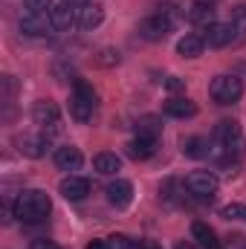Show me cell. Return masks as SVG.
Listing matches in <instances>:
<instances>
[{
    "label": "cell",
    "instance_id": "6da1fadb",
    "mask_svg": "<svg viewBox=\"0 0 246 249\" xmlns=\"http://www.w3.org/2000/svg\"><path fill=\"white\" fill-rule=\"evenodd\" d=\"M50 209H53V203H50L47 191H41V188H26L15 200V217H20L23 223H41V220H47Z\"/></svg>",
    "mask_w": 246,
    "mask_h": 249
},
{
    "label": "cell",
    "instance_id": "7a4b0ae2",
    "mask_svg": "<svg viewBox=\"0 0 246 249\" xmlns=\"http://www.w3.org/2000/svg\"><path fill=\"white\" fill-rule=\"evenodd\" d=\"M177 18H180L177 6H174V3H162V6H157V12H154L151 18H145V20L139 23V35H142L145 41H162V38L174 29Z\"/></svg>",
    "mask_w": 246,
    "mask_h": 249
},
{
    "label": "cell",
    "instance_id": "3957f363",
    "mask_svg": "<svg viewBox=\"0 0 246 249\" xmlns=\"http://www.w3.org/2000/svg\"><path fill=\"white\" fill-rule=\"evenodd\" d=\"M96 105H99L96 90H93L90 84L78 81L75 90H72V96H70V113H72V119H78V122H90L93 113H96Z\"/></svg>",
    "mask_w": 246,
    "mask_h": 249
},
{
    "label": "cell",
    "instance_id": "277c9868",
    "mask_svg": "<svg viewBox=\"0 0 246 249\" xmlns=\"http://www.w3.org/2000/svg\"><path fill=\"white\" fill-rule=\"evenodd\" d=\"M209 93H211V99L217 105H235L244 96V81L235 78V75H217L209 84Z\"/></svg>",
    "mask_w": 246,
    "mask_h": 249
},
{
    "label": "cell",
    "instance_id": "5b68a950",
    "mask_svg": "<svg viewBox=\"0 0 246 249\" xmlns=\"http://www.w3.org/2000/svg\"><path fill=\"white\" fill-rule=\"evenodd\" d=\"M217 177L211 174V171H191L188 174V180H185V188L194 194V197H200V200H211V194L217 191Z\"/></svg>",
    "mask_w": 246,
    "mask_h": 249
},
{
    "label": "cell",
    "instance_id": "8992f818",
    "mask_svg": "<svg viewBox=\"0 0 246 249\" xmlns=\"http://www.w3.org/2000/svg\"><path fill=\"white\" fill-rule=\"evenodd\" d=\"M50 29H55L53 20H50V12H23V18H20V32L23 35L44 38V35H50Z\"/></svg>",
    "mask_w": 246,
    "mask_h": 249
},
{
    "label": "cell",
    "instance_id": "52a82bcc",
    "mask_svg": "<svg viewBox=\"0 0 246 249\" xmlns=\"http://www.w3.org/2000/svg\"><path fill=\"white\" fill-rule=\"evenodd\" d=\"M203 38H206V44L211 50H223V47H229L238 38V26L235 23H211Z\"/></svg>",
    "mask_w": 246,
    "mask_h": 249
},
{
    "label": "cell",
    "instance_id": "ba28073f",
    "mask_svg": "<svg viewBox=\"0 0 246 249\" xmlns=\"http://www.w3.org/2000/svg\"><path fill=\"white\" fill-rule=\"evenodd\" d=\"M32 119H35L38 127H44V130H58L61 113H58V107L53 102H38L35 110H32Z\"/></svg>",
    "mask_w": 246,
    "mask_h": 249
},
{
    "label": "cell",
    "instance_id": "9c48e42d",
    "mask_svg": "<svg viewBox=\"0 0 246 249\" xmlns=\"http://www.w3.org/2000/svg\"><path fill=\"white\" fill-rule=\"evenodd\" d=\"M105 194H107V203H110V206L124 209V206H130V200H133V186H130L127 180H113V183H107Z\"/></svg>",
    "mask_w": 246,
    "mask_h": 249
},
{
    "label": "cell",
    "instance_id": "30bf717a",
    "mask_svg": "<svg viewBox=\"0 0 246 249\" xmlns=\"http://www.w3.org/2000/svg\"><path fill=\"white\" fill-rule=\"evenodd\" d=\"M61 194L67 200H84L90 194V180L78 177V174H70L67 180H61Z\"/></svg>",
    "mask_w": 246,
    "mask_h": 249
},
{
    "label": "cell",
    "instance_id": "8fae6325",
    "mask_svg": "<svg viewBox=\"0 0 246 249\" xmlns=\"http://www.w3.org/2000/svg\"><path fill=\"white\" fill-rule=\"evenodd\" d=\"M185 18L191 20V23H197V26H211L214 23V6L211 3H203V0H194L191 6H188V12H185Z\"/></svg>",
    "mask_w": 246,
    "mask_h": 249
},
{
    "label": "cell",
    "instance_id": "7c38bea8",
    "mask_svg": "<svg viewBox=\"0 0 246 249\" xmlns=\"http://www.w3.org/2000/svg\"><path fill=\"white\" fill-rule=\"evenodd\" d=\"M102 20H105V9H102L99 3H87V6L75 9V23H78L81 29H93V26H99Z\"/></svg>",
    "mask_w": 246,
    "mask_h": 249
},
{
    "label": "cell",
    "instance_id": "4fadbf2b",
    "mask_svg": "<svg viewBox=\"0 0 246 249\" xmlns=\"http://www.w3.org/2000/svg\"><path fill=\"white\" fill-rule=\"evenodd\" d=\"M203 50H206V38H203V35L188 32V35H183V38L177 41V53H180L183 58H200Z\"/></svg>",
    "mask_w": 246,
    "mask_h": 249
},
{
    "label": "cell",
    "instance_id": "5bb4252c",
    "mask_svg": "<svg viewBox=\"0 0 246 249\" xmlns=\"http://www.w3.org/2000/svg\"><path fill=\"white\" fill-rule=\"evenodd\" d=\"M81 162H84V157H81V151L72 148V145H64V148L55 151V165H58L61 171H78Z\"/></svg>",
    "mask_w": 246,
    "mask_h": 249
},
{
    "label": "cell",
    "instance_id": "9a60e30c",
    "mask_svg": "<svg viewBox=\"0 0 246 249\" xmlns=\"http://www.w3.org/2000/svg\"><path fill=\"white\" fill-rule=\"evenodd\" d=\"M191 238L197 241V249H220V241H217V235H214V229L211 226H206V223H191Z\"/></svg>",
    "mask_w": 246,
    "mask_h": 249
},
{
    "label": "cell",
    "instance_id": "2e32d148",
    "mask_svg": "<svg viewBox=\"0 0 246 249\" xmlns=\"http://www.w3.org/2000/svg\"><path fill=\"white\" fill-rule=\"evenodd\" d=\"M162 110H165V116H174V119H191V116L197 113V105H194V102H188L185 96H183V99L177 96V99H168Z\"/></svg>",
    "mask_w": 246,
    "mask_h": 249
},
{
    "label": "cell",
    "instance_id": "e0dca14e",
    "mask_svg": "<svg viewBox=\"0 0 246 249\" xmlns=\"http://www.w3.org/2000/svg\"><path fill=\"white\" fill-rule=\"evenodd\" d=\"M154 151H157V142L154 139H142V136H136L133 142H127V157L130 160H151L154 157Z\"/></svg>",
    "mask_w": 246,
    "mask_h": 249
},
{
    "label": "cell",
    "instance_id": "ac0fdd59",
    "mask_svg": "<svg viewBox=\"0 0 246 249\" xmlns=\"http://www.w3.org/2000/svg\"><path fill=\"white\" fill-rule=\"evenodd\" d=\"M214 139H217L220 145H232V142H238V139H241V124L235 122V119H223V122H217V127H214Z\"/></svg>",
    "mask_w": 246,
    "mask_h": 249
},
{
    "label": "cell",
    "instance_id": "d6986e66",
    "mask_svg": "<svg viewBox=\"0 0 246 249\" xmlns=\"http://www.w3.org/2000/svg\"><path fill=\"white\" fill-rule=\"evenodd\" d=\"M50 20H53L55 29H70V26L75 23V9L67 6V3H58V6L50 9Z\"/></svg>",
    "mask_w": 246,
    "mask_h": 249
},
{
    "label": "cell",
    "instance_id": "ffe728a7",
    "mask_svg": "<svg viewBox=\"0 0 246 249\" xmlns=\"http://www.w3.org/2000/svg\"><path fill=\"white\" fill-rule=\"evenodd\" d=\"M47 145H50V136H47V133H38V136H23L20 151H23L26 157H44Z\"/></svg>",
    "mask_w": 246,
    "mask_h": 249
},
{
    "label": "cell",
    "instance_id": "44dd1931",
    "mask_svg": "<svg viewBox=\"0 0 246 249\" xmlns=\"http://www.w3.org/2000/svg\"><path fill=\"white\" fill-rule=\"evenodd\" d=\"M183 151H185V157H191V160H203V157H209V154H211L209 139H203V136H191V139H185Z\"/></svg>",
    "mask_w": 246,
    "mask_h": 249
},
{
    "label": "cell",
    "instance_id": "7402d4cb",
    "mask_svg": "<svg viewBox=\"0 0 246 249\" xmlns=\"http://www.w3.org/2000/svg\"><path fill=\"white\" fill-rule=\"evenodd\" d=\"M162 133V124L157 116H142L139 122H136V136H142V139H154L157 142V136Z\"/></svg>",
    "mask_w": 246,
    "mask_h": 249
},
{
    "label": "cell",
    "instance_id": "603a6c76",
    "mask_svg": "<svg viewBox=\"0 0 246 249\" xmlns=\"http://www.w3.org/2000/svg\"><path fill=\"white\" fill-rule=\"evenodd\" d=\"M93 165H96L99 174H116V171L122 168V160H119L116 154H96Z\"/></svg>",
    "mask_w": 246,
    "mask_h": 249
},
{
    "label": "cell",
    "instance_id": "cb8c5ba5",
    "mask_svg": "<svg viewBox=\"0 0 246 249\" xmlns=\"http://www.w3.org/2000/svg\"><path fill=\"white\" fill-rule=\"evenodd\" d=\"M226 220H244L246 223V206L241 203H232V206H223V212H220Z\"/></svg>",
    "mask_w": 246,
    "mask_h": 249
},
{
    "label": "cell",
    "instance_id": "d4e9b609",
    "mask_svg": "<svg viewBox=\"0 0 246 249\" xmlns=\"http://www.w3.org/2000/svg\"><path fill=\"white\" fill-rule=\"evenodd\" d=\"M26 12H50L53 9V0H23Z\"/></svg>",
    "mask_w": 246,
    "mask_h": 249
},
{
    "label": "cell",
    "instance_id": "484cf974",
    "mask_svg": "<svg viewBox=\"0 0 246 249\" xmlns=\"http://www.w3.org/2000/svg\"><path fill=\"white\" fill-rule=\"evenodd\" d=\"M107 249H133V241H127L124 235H113L107 238Z\"/></svg>",
    "mask_w": 246,
    "mask_h": 249
},
{
    "label": "cell",
    "instance_id": "4316f807",
    "mask_svg": "<svg viewBox=\"0 0 246 249\" xmlns=\"http://www.w3.org/2000/svg\"><path fill=\"white\" fill-rule=\"evenodd\" d=\"M235 26H238V29H246V3L235 9Z\"/></svg>",
    "mask_w": 246,
    "mask_h": 249
},
{
    "label": "cell",
    "instance_id": "83f0119b",
    "mask_svg": "<svg viewBox=\"0 0 246 249\" xmlns=\"http://www.w3.org/2000/svg\"><path fill=\"white\" fill-rule=\"evenodd\" d=\"M133 249H162V247H159L157 241H148V238H145V241H133Z\"/></svg>",
    "mask_w": 246,
    "mask_h": 249
},
{
    "label": "cell",
    "instance_id": "f1b7e54d",
    "mask_svg": "<svg viewBox=\"0 0 246 249\" xmlns=\"http://www.w3.org/2000/svg\"><path fill=\"white\" fill-rule=\"evenodd\" d=\"M165 87H168V90H185V84L180 81V78H174V75H171V78L165 81Z\"/></svg>",
    "mask_w": 246,
    "mask_h": 249
},
{
    "label": "cell",
    "instance_id": "f546056e",
    "mask_svg": "<svg viewBox=\"0 0 246 249\" xmlns=\"http://www.w3.org/2000/svg\"><path fill=\"white\" fill-rule=\"evenodd\" d=\"M32 249H61V247H58V244H53V241H35Z\"/></svg>",
    "mask_w": 246,
    "mask_h": 249
},
{
    "label": "cell",
    "instance_id": "4dcf8cb0",
    "mask_svg": "<svg viewBox=\"0 0 246 249\" xmlns=\"http://www.w3.org/2000/svg\"><path fill=\"white\" fill-rule=\"evenodd\" d=\"M67 6H72V9H81V6H87V3H93V0H61Z\"/></svg>",
    "mask_w": 246,
    "mask_h": 249
},
{
    "label": "cell",
    "instance_id": "1f68e13d",
    "mask_svg": "<svg viewBox=\"0 0 246 249\" xmlns=\"http://www.w3.org/2000/svg\"><path fill=\"white\" fill-rule=\"evenodd\" d=\"M84 249H107V241H93V244H87Z\"/></svg>",
    "mask_w": 246,
    "mask_h": 249
},
{
    "label": "cell",
    "instance_id": "d6a6232c",
    "mask_svg": "<svg viewBox=\"0 0 246 249\" xmlns=\"http://www.w3.org/2000/svg\"><path fill=\"white\" fill-rule=\"evenodd\" d=\"M174 249H197V247H194V244H177Z\"/></svg>",
    "mask_w": 246,
    "mask_h": 249
},
{
    "label": "cell",
    "instance_id": "836d02e7",
    "mask_svg": "<svg viewBox=\"0 0 246 249\" xmlns=\"http://www.w3.org/2000/svg\"><path fill=\"white\" fill-rule=\"evenodd\" d=\"M203 3H211V6H214V3H217V0H203Z\"/></svg>",
    "mask_w": 246,
    "mask_h": 249
}]
</instances>
